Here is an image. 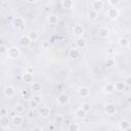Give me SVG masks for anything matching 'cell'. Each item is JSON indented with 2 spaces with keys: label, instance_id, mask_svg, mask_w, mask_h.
<instances>
[{
  "label": "cell",
  "instance_id": "obj_26",
  "mask_svg": "<svg viewBox=\"0 0 131 131\" xmlns=\"http://www.w3.org/2000/svg\"><path fill=\"white\" fill-rule=\"evenodd\" d=\"M128 43H129V40L127 38H125V37H121L119 39V45L121 47H127L128 46Z\"/></svg>",
  "mask_w": 131,
  "mask_h": 131
},
{
  "label": "cell",
  "instance_id": "obj_2",
  "mask_svg": "<svg viewBox=\"0 0 131 131\" xmlns=\"http://www.w3.org/2000/svg\"><path fill=\"white\" fill-rule=\"evenodd\" d=\"M12 25H13V28L16 29V30H20L24 28L25 26V20L23 17H19V16H16L13 18L12 20Z\"/></svg>",
  "mask_w": 131,
  "mask_h": 131
},
{
  "label": "cell",
  "instance_id": "obj_30",
  "mask_svg": "<svg viewBox=\"0 0 131 131\" xmlns=\"http://www.w3.org/2000/svg\"><path fill=\"white\" fill-rule=\"evenodd\" d=\"M21 94H23V96L26 98V99H29V98H32V92H31V90H23L21 91Z\"/></svg>",
  "mask_w": 131,
  "mask_h": 131
},
{
  "label": "cell",
  "instance_id": "obj_17",
  "mask_svg": "<svg viewBox=\"0 0 131 131\" xmlns=\"http://www.w3.org/2000/svg\"><path fill=\"white\" fill-rule=\"evenodd\" d=\"M103 90H104V92L107 93V94L113 93L114 91H116V90H115V84H114V83H106V84L104 85Z\"/></svg>",
  "mask_w": 131,
  "mask_h": 131
},
{
  "label": "cell",
  "instance_id": "obj_34",
  "mask_svg": "<svg viewBox=\"0 0 131 131\" xmlns=\"http://www.w3.org/2000/svg\"><path fill=\"white\" fill-rule=\"evenodd\" d=\"M29 104H30V107H31V108H36V107H37V105H38L39 103H38L36 100H34V99L32 98V100H30Z\"/></svg>",
  "mask_w": 131,
  "mask_h": 131
},
{
  "label": "cell",
  "instance_id": "obj_1",
  "mask_svg": "<svg viewBox=\"0 0 131 131\" xmlns=\"http://www.w3.org/2000/svg\"><path fill=\"white\" fill-rule=\"evenodd\" d=\"M6 54H7V56H8L9 58H11V59H16V58L19 57L20 51H19L18 47H16V46H11V47H9V48L7 49Z\"/></svg>",
  "mask_w": 131,
  "mask_h": 131
},
{
  "label": "cell",
  "instance_id": "obj_6",
  "mask_svg": "<svg viewBox=\"0 0 131 131\" xmlns=\"http://www.w3.org/2000/svg\"><path fill=\"white\" fill-rule=\"evenodd\" d=\"M31 42H32V40H31V39H30V37H29V36H27V35L21 36V37L19 38V40H18L19 45H20V46H23V47H28V46H30Z\"/></svg>",
  "mask_w": 131,
  "mask_h": 131
},
{
  "label": "cell",
  "instance_id": "obj_36",
  "mask_svg": "<svg viewBox=\"0 0 131 131\" xmlns=\"http://www.w3.org/2000/svg\"><path fill=\"white\" fill-rule=\"evenodd\" d=\"M33 99H34V100H36L38 103H40V102H41V100H42V97H41L40 95H34V96H33Z\"/></svg>",
  "mask_w": 131,
  "mask_h": 131
},
{
  "label": "cell",
  "instance_id": "obj_24",
  "mask_svg": "<svg viewBox=\"0 0 131 131\" xmlns=\"http://www.w3.org/2000/svg\"><path fill=\"white\" fill-rule=\"evenodd\" d=\"M31 90L35 91V92H40L42 90V84L40 82H33L32 83V87Z\"/></svg>",
  "mask_w": 131,
  "mask_h": 131
},
{
  "label": "cell",
  "instance_id": "obj_18",
  "mask_svg": "<svg viewBox=\"0 0 131 131\" xmlns=\"http://www.w3.org/2000/svg\"><path fill=\"white\" fill-rule=\"evenodd\" d=\"M47 21L49 23V25L55 26V25H57V23H58V17H57L56 15H54V14H49V15L47 16Z\"/></svg>",
  "mask_w": 131,
  "mask_h": 131
},
{
  "label": "cell",
  "instance_id": "obj_9",
  "mask_svg": "<svg viewBox=\"0 0 131 131\" xmlns=\"http://www.w3.org/2000/svg\"><path fill=\"white\" fill-rule=\"evenodd\" d=\"M119 128H120L121 130H124V131L130 130V129H131V123H130V121H129V120H126V119L122 120V121L120 122Z\"/></svg>",
  "mask_w": 131,
  "mask_h": 131
},
{
  "label": "cell",
  "instance_id": "obj_41",
  "mask_svg": "<svg viewBox=\"0 0 131 131\" xmlns=\"http://www.w3.org/2000/svg\"><path fill=\"white\" fill-rule=\"evenodd\" d=\"M27 3H30V4H32V3H35L37 0H25Z\"/></svg>",
  "mask_w": 131,
  "mask_h": 131
},
{
  "label": "cell",
  "instance_id": "obj_16",
  "mask_svg": "<svg viewBox=\"0 0 131 131\" xmlns=\"http://www.w3.org/2000/svg\"><path fill=\"white\" fill-rule=\"evenodd\" d=\"M78 93H79V95L81 97H87L89 95V93H90V89L88 87H86V86H83L78 90Z\"/></svg>",
  "mask_w": 131,
  "mask_h": 131
},
{
  "label": "cell",
  "instance_id": "obj_37",
  "mask_svg": "<svg viewBox=\"0 0 131 131\" xmlns=\"http://www.w3.org/2000/svg\"><path fill=\"white\" fill-rule=\"evenodd\" d=\"M7 49H8V48H6L4 45H1V46H0V51H1V53H5V52H7Z\"/></svg>",
  "mask_w": 131,
  "mask_h": 131
},
{
  "label": "cell",
  "instance_id": "obj_44",
  "mask_svg": "<svg viewBox=\"0 0 131 131\" xmlns=\"http://www.w3.org/2000/svg\"><path fill=\"white\" fill-rule=\"evenodd\" d=\"M29 117H30V118H32V117H33V115H32V113H29Z\"/></svg>",
  "mask_w": 131,
  "mask_h": 131
},
{
  "label": "cell",
  "instance_id": "obj_11",
  "mask_svg": "<svg viewBox=\"0 0 131 131\" xmlns=\"http://www.w3.org/2000/svg\"><path fill=\"white\" fill-rule=\"evenodd\" d=\"M91 8L94 9V10H96V11H99V10H101L103 8V2L101 0H95V1L92 2Z\"/></svg>",
  "mask_w": 131,
  "mask_h": 131
},
{
  "label": "cell",
  "instance_id": "obj_3",
  "mask_svg": "<svg viewBox=\"0 0 131 131\" xmlns=\"http://www.w3.org/2000/svg\"><path fill=\"white\" fill-rule=\"evenodd\" d=\"M85 33V29L83 27V25H80V24H77L74 26L73 28V34L77 37H82L83 34Z\"/></svg>",
  "mask_w": 131,
  "mask_h": 131
},
{
  "label": "cell",
  "instance_id": "obj_4",
  "mask_svg": "<svg viewBox=\"0 0 131 131\" xmlns=\"http://www.w3.org/2000/svg\"><path fill=\"white\" fill-rule=\"evenodd\" d=\"M106 16H107L110 19H116V18L119 16V10H118L116 7L108 8V9L106 10Z\"/></svg>",
  "mask_w": 131,
  "mask_h": 131
},
{
  "label": "cell",
  "instance_id": "obj_33",
  "mask_svg": "<svg viewBox=\"0 0 131 131\" xmlns=\"http://www.w3.org/2000/svg\"><path fill=\"white\" fill-rule=\"evenodd\" d=\"M54 121L56 124H61L63 121H64V118L61 116V115H56L55 118H54Z\"/></svg>",
  "mask_w": 131,
  "mask_h": 131
},
{
  "label": "cell",
  "instance_id": "obj_25",
  "mask_svg": "<svg viewBox=\"0 0 131 131\" xmlns=\"http://www.w3.org/2000/svg\"><path fill=\"white\" fill-rule=\"evenodd\" d=\"M115 64H116V62H115V59H114L113 57L106 58V60H105V62H104V66H105L106 68H108V69L115 67Z\"/></svg>",
  "mask_w": 131,
  "mask_h": 131
},
{
  "label": "cell",
  "instance_id": "obj_7",
  "mask_svg": "<svg viewBox=\"0 0 131 131\" xmlns=\"http://www.w3.org/2000/svg\"><path fill=\"white\" fill-rule=\"evenodd\" d=\"M11 123H12L13 126L18 127V126H20V125L24 123V117H23L21 115H14V116L12 117Z\"/></svg>",
  "mask_w": 131,
  "mask_h": 131
},
{
  "label": "cell",
  "instance_id": "obj_28",
  "mask_svg": "<svg viewBox=\"0 0 131 131\" xmlns=\"http://www.w3.org/2000/svg\"><path fill=\"white\" fill-rule=\"evenodd\" d=\"M88 16H89L91 19H95V18L98 16V11H96V10H94V9H91V10H89V12H88Z\"/></svg>",
  "mask_w": 131,
  "mask_h": 131
},
{
  "label": "cell",
  "instance_id": "obj_21",
  "mask_svg": "<svg viewBox=\"0 0 131 131\" xmlns=\"http://www.w3.org/2000/svg\"><path fill=\"white\" fill-rule=\"evenodd\" d=\"M61 6L64 9H71L74 6L73 0H61Z\"/></svg>",
  "mask_w": 131,
  "mask_h": 131
},
{
  "label": "cell",
  "instance_id": "obj_13",
  "mask_svg": "<svg viewBox=\"0 0 131 131\" xmlns=\"http://www.w3.org/2000/svg\"><path fill=\"white\" fill-rule=\"evenodd\" d=\"M9 122L10 121H9V119L7 117L2 116L1 119H0V126H1V128L2 129H8L9 128V124H10Z\"/></svg>",
  "mask_w": 131,
  "mask_h": 131
},
{
  "label": "cell",
  "instance_id": "obj_20",
  "mask_svg": "<svg viewBox=\"0 0 131 131\" xmlns=\"http://www.w3.org/2000/svg\"><path fill=\"white\" fill-rule=\"evenodd\" d=\"M86 112L82 108V107H79V108H77L76 110V113H75V115H76V117L78 118V119H80V120H82V119H84L85 117H86Z\"/></svg>",
  "mask_w": 131,
  "mask_h": 131
},
{
  "label": "cell",
  "instance_id": "obj_45",
  "mask_svg": "<svg viewBox=\"0 0 131 131\" xmlns=\"http://www.w3.org/2000/svg\"><path fill=\"white\" fill-rule=\"evenodd\" d=\"M129 111H130V112H131V105H130V107H129Z\"/></svg>",
  "mask_w": 131,
  "mask_h": 131
},
{
  "label": "cell",
  "instance_id": "obj_43",
  "mask_svg": "<svg viewBox=\"0 0 131 131\" xmlns=\"http://www.w3.org/2000/svg\"><path fill=\"white\" fill-rule=\"evenodd\" d=\"M28 72H30V73H33V69H32V68H29V69H28Z\"/></svg>",
  "mask_w": 131,
  "mask_h": 131
},
{
  "label": "cell",
  "instance_id": "obj_14",
  "mask_svg": "<svg viewBox=\"0 0 131 131\" xmlns=\"http://www.w3.org/2000/svg\"><path fill=\"white\" fill-rule=\"evenodd\" d=\"M97 34H98V36L100 38H106L108 36V34H110V30L107 28H105V27H101V28L98 29Z\"/></svg>",
  "mask_w": 131,
  "mask_h": 131
},
{
  "label": "cell",
  "instance_id": "obj_5",
  "mask_svg": "<svg viewBox=\"0 0 131 131\" xmlns=\"http://www.w3.org/2000/svg\"><path fill=\"white\" fill-rule=\"evenodd\" d=\"M3 93H4V95L6 97H12L14 95V93H15V88L13 86H11V85H7V86L4 87Z\"/></svg>",
  "mask_w": 131,
  "mask_h": 131
},
{
  "label": "cell",
  "instance_id": "obj_35",
  "mask_svg": "<svg viewBox=\"0 0 131 131\" xmlns=\"http://www.w3.org/2000/svg\"><path fill=\"white\" fill-rule=\"evenodd\" d=\"M119 3H120V0H108V4L112 7H116Z\"/></svg>",
  "mask_w": 131,
  "mask_h": 131
},
{
  "label": "cell",
  "instance_id": "obj_42",
  "mask_svg": "<svg viewBox=\"0 0 131 131\" xmlns=\"http://www.w3.org/2000/svg\"><path fill=\"white\" fill-rule=\"evenodd\" d=\"M129 49H131V41H129V43H128V46H127Z\"/></svg>",
  "mask_w": 131,
  "mask_h": 131
},
{
  "label": "cell",
  "instance_id": "obj_27",
  "mask_svg": "<svg viewBox=\"0 0 131 131\" xmlns=\"http://www.w3.org/2000/svg\"><path fill=\"white\" fill-rule=\"evenodd\" d=\"M68 129H69V131H78L80 129V126L77 123H70Z\"/></svg>",
  "mask_w": 131,
  "mask_h": 131
},
{
  "label": "cell",
  "instance_id": "obj_31",
  "mask_svg": "<svg viewBox=\"0 0 131 131\" xmlns=\"http://www.w3.org/2000/svg\"><path fill=\"white\" fill-rule=\"evenodd\" d=\"M28 36L30 37V39H31L32 41H36V40H38V38H39V35H38V33H36V32H31V33H29Z\"/></svg>",
  "mask_w": 131,
  "mask_h": 131
},
{
  "label": "cell",
  "instance_id": "obj_19",
  "mask_svg": "<svg viewBox=\"0 0 131 131\" xmlns=\"http://www.w3.org/2000/svg\"><path fill=\"white\" fill-rule=\"evenodd\" d=\"M125 87H126V82L120 81V82H116V83H115V90L118 91V92L123 91V90L125 89Z\"/></svg>",
  "mask_w": 131,
  "mask_h": 131
},
{
  "label": "cell",
  "instance_id": "obj_40",
  "mask_svg": "<svg viewBox=\"0 0 131 131\" xmlns=\"http://www.w3.org/2000/svg\"><path fill=\"white\" fill-rule=\"evenodd\" d=\"M36 130H40V131H42L43 128H42V127H33V131H36Z\"/></svg>",
  "mask_w": 131,
  "mask_h": 131
},
{
  "label": "cell",
  "instance_id": "obj_12",
  "mask_svg": "<svg viewBox=\"0 0 131 131\" xmlns=\"http://www.w3.org/2000/svg\"><path fill=\"white\" fill-rule=\"evenodd\" d=\"M39 114H40V116H42L44 118H49L50 114H51V111H50V108L48 106H42L39 110Z\"/></svg>",
  "mask_w": 131,
  "mask_h": 131
},
{
  "label": "cell",
  "instance_id": "obj_15",
  "mask_svg": "<svg viewBox=\"0 0 131 131\" xmlns=\"http://www.w3.org/2000/svg\"><path fill=\"white\" fill-rule=\"evenodd\" d=\"M116 106L114 105V104H112V103H108V104H106L105 105V107H104V112L107 114V115H110V116H112V115H115L116 114Z\"/></svg>",
  "mask_w": 131,
  "mask_h": 131
},
{
  "label": "cell",
  "instance_id": "obj_29",
  "mask_svg": "<svg viewBox=\"0 0 131 131\" xmlns=\"http://www.w3.org/2000/svg\"><path fill=\"white\" fill-rule=\"evenodd\" d=\"M14 110H15V112H16L17 114H21V113L25 112V107H24L20 103H16L15 106H14Z\"/></svg>",
  "mask_w": 131,
  "mask_h": 131
},
{
  "label": "cell",
  "instance_id": "obj_22",
  "mask_svg": "<svg viewBox=\"0 0 131 131\" xmlns=\"http://www.w3.org/2000/svg\"><path fill=\"white\" fill-rule=\"evenodd\" d=\"M76 46L78 48H84L86 46V40L83 37H78L76 40Z\"/></svg>",
  "mask_w": 131,
  "mask_h": 131
},
{
  "label": "cell",
  "instance_id": "obj_8",
  "mask_svg": "<svg viewBox=\"0 0 131 131\" xmlns=\"http://www.w3.org/2000/svg\"><path fill=\"white\" fill-rule=\"evenodd\" d=\"M69 101H70V97L66 93H61V94H59L57 96V102L59 104H61V105H64L67 103H69Z\"/></svg>",
  "mask_w": 131,
  "mask_h": 131
},
{
  "label": "cell",
  "instance_id": "obj_38",
  "mask_svg": "<svg viewBox=\"0 0 131 131\" xmlns=\"http://www.w3.org/2000/svg\"><path fill=\"white\" fill-rule=\"evenodd\" d=\"M0 113H1V116H5L6 115V110L4 107H2L1 111H0Z\"/></svg>",
  "mask_w": 131,
  "mask_h": 131
},
{
  "label": "cell",
  "instance_id": "obj_10",
  "mask_svg": "<svg viewBox=\"0 0 131 131\" xmlns=\"http://www.w3.org/2000/svg\"><path fill=\"white\" fill-rule=\"evenodd\" d=\"M23 81L27 84H30V83H33V80H34V76H33V73H30V72H26L25 74H23Z\"/></svg>",
  "mask_w": 131,
  "mask_h": 131
},
{
  "label": "cell",
  "instance_id": "obj_39",
  "mask_svg": "<svg viewBox=\"0 0 131 131\" xmlns=\"http://www.w3.org/2000/svg\"><path fill=\"white\" fill-rule=\"evenodd\" d=\"M125 82H126V84H127V85H131V77H129V78H127Z\"/></svg>",
  "mask_w": 131,
  "mask_h": 131
},
{
  "label": "cell",
  "instance_id": "obj_23",
  "mask_svg": "<svg viewBox=\"0 0 131 131\" xmlns=\"http://www.w3.org/2000/svg\"><path fill=\"white\" fill-rule=\"evenodd\" d=\"M69 56L71 58H78L80 56V51L78 49H76V48H72L69 51Z\"/></svg>",
  "mask_w": 131,
  "mask_h": 131
},
{
  "label": "cell",
  "instance_id": "obj_32",
  "mask_svg": "<svg viewBox=\"0 0 131 131\" xmlns=\"http://www.w3.org/2000/svg\"><path fill=\"white\" fill-rule=\"evenodd\" d=\"M81 107H82L86 113H88V112L91 110V105H90V103H89V102H83V103H82V105H81Z\"/></svg>",
  "mask_w": 131,
  "mask_h": 131
}]
</instances>
